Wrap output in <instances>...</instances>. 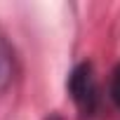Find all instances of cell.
<instances>
[{"label": "cell", "mask_w": 120, "mask_h": 120, "mask_svg": "<svg viewBox=\"0 0 120 120\" xmlns=\"http://www.w3.org/2000/svg\"><path fill=\"white\" fill-rule=\"evenodd\" d=\"M111 99L120 106V64L115 66L113 71V78H111Z\"/></svg>", "instance_id": "7a4b0ae2"}, {"label": "cell", "mask_w": 120, "mask_h": 120, "mask_svg": "<svg viewBox=\"0 0 120 120\" xmlns=\"http://www.w3.org/2000/svg\"><path fill=\"white\" fill-rule=\"evenodd\" d=\"M68 92L75 101V106L80 108V113L85 115H94L99 108V87L97 80L92 75V66L90 64H80L71 78H68Z\"/></svg>", "instance_id": "6da1fadb"}]
</instances>
